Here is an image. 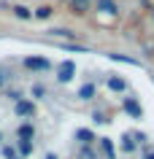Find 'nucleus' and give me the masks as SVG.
Returning a JSON list of instances; mask_svg holds the SVG:
<instances>
[{"instance_id":"nucleus-18","label":"nucleus","mask_w":154,"mask_h":159,"mask_svg":"<svg viewBox=\"0 0 154 159\" xmlns=\"http://www.w3.org/2000/svg\"><path fill=\"white\" fill-rule=\"evenodd\" d=\"M122 146H124V151H133V138H130V135H124V138H122Z\"/></svg>"},{"instance_id":"nucleus-11","label":"nucleus","mask_w":154,"mask_h":159,"mask_svg":"<svg viewBox=\"0 0 154 159\" xmlns=\"http://www.w3.org/2000/svg\"><path fill=\"white\" fill-rule=\"evenodd\" d=\"M97 8L105 11V14H116V6H114V0H97Z\"/></svg>"},{"instance_id":"nucleus-21","label":"nucleus","mask_w":154,"mask_h":159,"mask_svg":"<svg viewBox=\"0 0 154 159\" xmlns=\"http://www.w3.org/2000/svg\"><path fill=\"white\" fill-rule=\"evenodd\" d=\"M46 159H57V157H54V154H46Z\"/></svg>"},{"instance_id":"nucleus-5","label":"nucleus","mask_w":154,"mask_h":159,"mask_svg":"<svg viewBox=\"0 0 154 159\" xmlns=\"http://www.w3.org/2000/svg\"><path fill=\"white\" fill-rule=\"evenodd\" d=\"M16 154H19L22 159H27L30 154H33V140H19V143H16Z\"/></svg>"},{"instance_id":"nucleus-17","label":"nucleus","mask_w":154,"mask_h":159,"mask_svg":"<svg viewBox=\"0 0 154 159\" xmlns=\"http://www.w3.org/2000/svg\"><path fill=\"white\" fill-rule=\"evenodd\" d=\"M43 94H46V89H43L41 84H35L33 86V97H43Z\"/></svg>"},{"instance_id":"nucleus-12","label":"nucleus","mask_w":154,"mask_h":159,"mask_svg":"<svg viewBox=\"0 0 154 159\" xmlns=\"http://www.w3.org/2000/svg\"><path fill=\"white\" fill-rule=\"evenodd\" d=\"M78 97H81V100H92V97H95V86L92 84L81 86V89H78Z\"/></svg>"},{"instance_id":"nucleus-3","label":"nucleus","mask_w":154,"mask_h":159,"mask_svg":"<svg viewBox=\"0 0 154 159\" xmlns=\"http://www.w3.org/2000/svg\"><path fill=\"white\" fill-rule=\"evenodd\" d=\"M25 67L27 70H38V73H43V70H49L51 62L49 59H43V57H27L25 59Z\"/></svg>"},{"instance_id":"nucleus-23","label":"nucleus","mask_w":154,"mask_h":159,"mask_svg":"<svg viewBox=\"0 0 154 159\" xmlns=\"http://www.w3.org/2000/svg\"><path fill=\"white\" fill-rule=\"evenodd\" d=\"M14 159H22V157H19V154H16V157H14Z\"/></svg>"},{"instance_id":"nucleus-4","label":"nucleus","mask_w":154,"mask_h":159,"mask_svg":"<svg viewBox=\"0 0 154 159\" xmlns=\"http://www.w3.org/2000/svg\"><path fill=\"white\" fill-rule=\"evenodd\" d=\"M16 135H19V140H33L35 138V127L30 124V121H25V124H19Z\"/></svg>"},{"instance_id":"nucleus-16","label":"nucleus","mask_w":154,"mask_h":159,"mask_svg":"<svg viewBox=\"0 0 154 159\" xmlns=\"http://www.w3.org/2000/svg\"><path fill=\"white\" fill-rule=\"evenodd\" d=\"M3 157H6V159H14V157H16V148H14V146H3Z\"/></svg>"},{"instance_id":"nucleus-10","label":"nucleus","mask_w":154,"mask_h":159,"mask_svg":"<svg viewBox=\"0 0 154 159\" xmlns=\"http://www.w3.org/2000/svg\"><path fill=\"white\" fill-rule=\"evenodd\" d=\"M70 8L76 11V14H84L89 8V0H70Z\"/></svg>"},{"instance_id":"nucleus-14","label":"nucleus","mask_w":154,"mask_h":159,"mask_svg":"<svg viewBox=\"0 0 154 159\" xmlns=\"http://www.w3.org/2000/svg\"><path fill=\"white\" fill-rule=\"evenodd\" d=\"M76 138H78L81 143H92V140H95V135L89 132V129H78V132H76Z\"/></svg>"},{"instance_id":"nucleus-2","label":"nucleus","mask_w":154,"mask_h":159,"mask_svg":"<svg viewBox=\"0 0 154 159\" xmlns=\"http://www.w3.org/2000/svg\"><path fill=\"white\" fill-rule=\"evenodd\" d=\"M14 111H16L19 119H33L35 116V102L33 100H16L14 102Z\"/></svg>"},{"instance_id":"nucleus-8","label":"nucleus","mask_w":154,"mask_h":159,"mask_svg":"<svg viewBox=\"0 0 154 159\" xmlns=\"http://www.w3.org/2000/svg\"><path fill=\"white\" fill-rule=\"evenodd\" d=\"M14 16L16 19H33V11L25 8V6H14Z\"/></svg>"},{"instance_id":"nucleus-22","label":"nucleus","mask_w":154,"mask_h":159,"mask_svg":"<svg viewBox=\"0 0 154 159\" xmlns=\"http://www.w3.org/2000/svg\"><path fill=\"white\" fill-rule=\"evenodd\" d=\"M0 143H3V132H0Z\"/></svg>"},{"instance_id":"nucleus-6","label":"nucleus","mask_w":154,"mask_h":159,"mask_svg":"<svg viewBox=\"0 0 154 159\" xmlns=\"http://www.w3.org/2000/svg\"><path fill=\"white\" fill-rule=\"evenodd\" d=\"M124 111H127L133 119H141V105H138L133 97H127V100H124Z\"/></svg>"},{"instance_id":"nucleus-9","label":"nucleus","mask_w":154,"mask_h":159,"mask_svg":"<svg viewBox=\"0 0 154 159\" xmlns=\"http://www.w3.org/2000/svg\"><path fill=\"white\" fill-rule=\"evenodd\" d=\"M51 14H54V8H51V6H41V8H35L33 16H35V19H49Z\"/></svg>"},{"instance_id":"nucleus-19","label":"nucleus","mask_w":154,"mask_h":159,"mask_svg":"<svg viewBox=\"0 0 154 159\" xmlns=\"http://www.w3.org/2000/svg\"><path fill=\"white\" fill-rule=\"evenodd\" d=\"M6 84V75H3V70H0V86Z\"/></svg>"},{"instance_id":"nucleus-13","label":"nucleus","mask_w":154,"mask_h":159,"mask_svg":"<svg viewBox=\"0 0 154 159\" xmlns=\"http://www.w3.org/2000/svg\"><path fill=\"white\" fill-rule=\"evenodd\" d=\"M100 146H103V151H105V157L114 159V146H111V140H108V138H100Z\"/></svg>"},{"instance_id":"nucleus-20","label":"nucleus","mask_w":154,"mask_h":159,"mask_svg":"<svg viewBox=\"0 0 154 159\" xmlns=\"http://www.w3.org/2000/svg\"><path fill=\"white\" fill-rule=\"evenodd\" d=\"M146 159H154V151H149V154H146Z\"/></svg>"},{"instance_id":"nucleus-1","label":"nucleus","mask_w":154,"mask_h":159,"mask_svg":"<svg viewBox=\"0 0 154 159\" xmlns=\"http://www.w3.org/2000/svg\"><path fill=\"white\" fill-rule=\"evenodd\" d=\"M73 75H76V62H73V59H65V62L57 67V81L68 84V81H73Z\"/></svg>"},{"instance_id":"nucleus-7","label":"nucleus","mask_w":154,"mask_h":159,"mask_svg":"<svg viewBox=\"0 0 154 159\" xmlns=\"http://www.w3.org/2000/svg\"><path fill=\"white\" fill-rule=\"evenodd\" d=\"M49 35H54V38H68V41H73V38H76V33H70V30H65V27L49 30Z\"/></svg>"},{"instance_id":"nucleus-15","label":"nucleus","mask_w":154,"mask_h":159,"mask_svg":"<svg viewBox=\"0 0 154 159\" xmlns=\"http://www.w3.org/2000/svg\"><path fill=\"white\" fill-rule=\"evenodd\" d=\"M108 86H111L114 92H122V89H124V81H122V78H108Z\"/></svg>"}]
</instances>
